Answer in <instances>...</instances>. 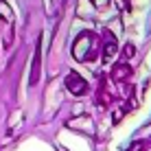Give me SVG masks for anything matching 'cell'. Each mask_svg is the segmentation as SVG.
<instances>
[{"label": "cell", "instance_id": "obj_9", "mask_svg": "<svg viewBox=\"0 0 151 151\" xmlns=\"http://www.w3.org/2000/svg\"><path fill=\"white\" fill-rule=\"evenodd\" d=\"M134 55H136V48H134V44H125V46H123V61L129 59V57H134Z\"/></svg>", "mask_w": 151, "mask_h": 151}, {"label": "cell", "instance_id": "obj_2", "mask_svg": "<svg viewBox=\"0 0 151 151\" xmlns=\"http://www.w3.org/2000/svg\"><path fill=\"white\" fill-rule=\"evenodd\" d=\"M116 53H118V40H116V35H114L110 29H105L101 33V55H103V61H112V57Z\"/></svg>", "mask_w": 151, "mask_h": 151}, {"label": "cell", "instance_id": "obj_7", "mask_svg": "<svg viewBox=\"0 0 151 151\" xmlns=\"http://www.w3.org/2000/svg\"><path fill=\"white\" fill-rule=\"evenodd\" d=\"M0 40H2L4 46H11V42H13V27L2 15H0Z\"/></svg>", "mask_w": 151, "mask_h": 151}, {"label": "cell", "instance_id": "obj_8", "mask_svg": "<svg viewBox=\"0 0 151 151\" xmlns=\"http://www.w3.org/2000/svg\"><path fill=\"white\" fill-rule=\"evenodd\" d=\"M151 147V140H138V142H132L127 147V151H147Z\"/></svg>", "mask_w": 151, "mask_h": 151}, {"label": "cell", "instance_id": "obj_1", "mask_svg": "<svg viewBox=\"0 0 151 151\" xmlns=\"http://www.w3.org/2000/svg\"><path fill=\"white\" fill-rule=\"evenodd\" d=\"M101 55V35L94 31H83L72 44V57L77 61H94Z\"/></svg>", "mask_w": 151, "mask_h": 151}, {"label": "cell", "instance_id": "obj_6", "mask_svg": "<svg viewBox=\"0 0 151 151\" xmlns=\"http://www.w3.org/2000/svg\"><path fill=\"white\" fill-rule=\"evenodd\" d=\"M114 96L110 90H107V83L105 79H101V83H99V90H96V105H101V107H107V105H112L114 103Z\"/></svg>", "mask_w": 151, "mask_h": 151}, {"label": "cell", "instance_id": "obj_5", "mask_svg": "<svg viewBox=\"0 0 151 151\" xmlns=\"http://www.w3.org/2000/svg\"><path fill=\"white\" fill-rule=\"evenodd\" d=\"M40 70H42V40H37L35 46V55H33V66H31V75H29V83L35 86L40 81Z\"/></svg>", "mask_w": 151, "mask_h": 151}, {"label": "cell", "instance_id": "obj_4", "mask_svg": "<svg viewBox=\"0 0 151 151\" xmlns=\"http://www.w3.org/2000/svg\"><path fill=\"white\" fill-rule=\"evenodd\" d=\"M132 75H134V68L127 64V61H118V64H114V68L110 72V77H112L114 83H125Z\"/></svg>", "mask_w": 151, "mask_h": 151}, {"label": "cell", "instance_id": "obj_3", "mask_svg": "<svg viewBox=\"0 0 151 151\" xmlns=\"http://www.w3.org/2000/svg\"><path fill=\"white\" fill-rule=\"evenodd\" d=\"M66 88H68L75 96H81V94H86V92H88V81L83 79L79 72L70 70L68 75H66Z\"/></svg>", "mask_w": 151, "mask_h": 151}, {"label": "cell", "instance_id": "obj_10", "mask_svg": "<svg viewBox=\"0 0 151 151\" xmlns=\"http://www.w3.org/2000/svg\"><path fill=\"white\" fill-rule=\"evenodd\" d=\"M92 2H94L96 9H105L107 4H110V0H92Z\"/></svg>", "mask_w": 151, "mask_h": 151}]
</instances>
